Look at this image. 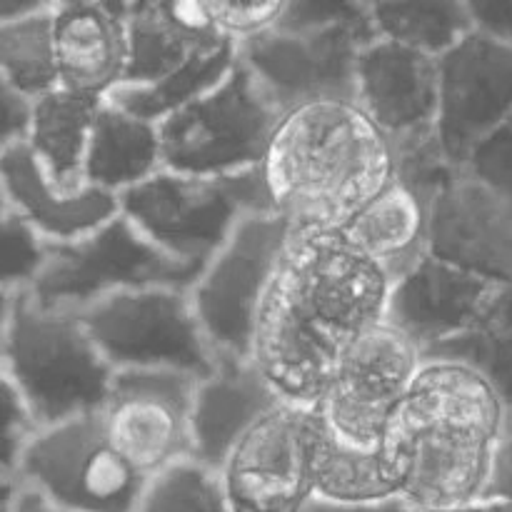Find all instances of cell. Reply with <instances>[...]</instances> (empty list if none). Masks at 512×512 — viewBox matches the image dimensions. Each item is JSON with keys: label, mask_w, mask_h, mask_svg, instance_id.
I'll list each match as a JSON object with an SVG mask.
<instances>
[{"label": "cell", "mask_w": 512, "mask_h": 512, "mask_svg": "<svg viewBox=\"0 0 512 512\" xmlns=\"http://www.w3.org/2000/svg\"><path fill=\"white\" fill-rule=\"evenodd\" d=\"M280 403L285 400L253 360L218 358L193 388L190 438L195 463L218 470L238 440Z\"/></svg>", "instance_id": "d6986e66"}, {"label": "cell", "mask_w": 512, "mask_h": 512, "mask_svg": "<svg viewBox=\"0 0 512 512\" xmlns=\"http://www.w3.org/2000/svg\"><path fill=\"white\" fill-rule=\"evenodd\" d=\"M375 38L443 55L470 33L463 0H365Z\"/></svg>", "instance_id": "83f0119b"}, {"label": "cell", "mask_w": 512, "mask_h": 512, "mask_svg": "<svg viewBox=\"0 0 512 512\" xmlns=\"http://www.w3.org/2000/svg\"><path fill=\"white\" fill-rule=\"evenodd\" d=\"M0 73L33 98L58 85L53 13L0 25Z\"/></svg>", "instance_id": "f1b7e54d"}, {"label": "cell", "mask_w": 512, "mask_h": 512, "mask_svg": "<svg viewBox=\"0 0 512 512\" xmlns=\"http://www.w3.org/2000/svg\"><path fill=\"white\" fill-rule=\"evenodd\" d=\"M45 243L20 215L0 208V288L25 293L38 278L45 260Z\"/></svg>", "instance_id": "1f68e13d"}, {"label": "cell", "mask_w": 512, "mask_h": 512, "mask_svg": "<svg viewBox=\"0 0 512 512\" xmlns=\"http://www.w3.org/2000/svg\"><path fill=\"white\" fill-rule=\"evenodd\" d=\"M53 43L60 88L105 100L125 83V18L108 13L93 0L55 5Z\"/></svg>", "instance_id": "44dd1931"}, {"label": "cell", "mask_w": 512, "mask_h": 512, "mask_svg": "<svg viewBox=\"0 0 512 512\" xmlns=\"http://www.w3.org/2000/svg\"><path fill=\"white\" fill-rule=\"evenodd\" d=\"M260 170L293 230H338L393 178V145L355 100H323L283 113Z\"/></svg>", "instance_id": "3957f363"}, {"label": "cell", "mask_w": 512, "mask_h": 512, "mask_svg": "<svg viewBox=\"0 0 512 512\" xmlns=\"http://www.w3.org/2000/svg\"><path fill=\"white\" fill-rule=\"evenodd\" d=\"M353 100L388 140L435 130L438 58L395 40H368L355 63Z\"/></svg>", "instance_id": "e0dca14e"}, {"label": "cell", "mask_w": 512, "mask_h": 512, "mask_svg": "<svg viewBox=\"0 0 512 512\" xmlns=\"http://www.w3.org/2000/svg\"><path fill=\"white\" fill-rule=\"evenodd\" d=\"M460 168L512 198V115L473 145Z\"/></svg>", "instance_id": "e575fe53"}, {"label": "cell", "mask_w": 512, "mask_h": 512, "mask_svg": "<svg viewBox=\"0 0 512 512\" xmlns=\"http://www.w3.org/2000/svg\"><path fill=\"white\" fill-rule=\"evenodd\" d=\"M163 168L160 125L138 118L113 100H103L85 155V183L120 198Z\"/></svg>", "instance_id": "603a6c76"}, {"label": "cell", "mask_w": 512, "mask_h": 512, "mask_svg": "<svg viewBox=\"0 0 512 512\" xmlns=\"http://www.w3.org/2000/svg\"><path fill=\"white\" fill-rule=\"evenodd\" d=\"M20 483L10 475H0V512H13L15 498H18Z\"/></svg>", "instance_id": "7bdbcfd3"}, {"label": "cell", "mask_w": 512, "mask_h": 512, "mask_svg": "<svg viewBox=\"0 0 512 512\" xmlns=\"http://www.w3.org/2000/svg\"><path fill=\"white\" fill-rule=\"evenodd\" d=\"M195 378L170 370H115L98 410L110 443L148 478L193 460Z\"/></svg>", "instance_id": "4fadbf2b"}, {"label": "cell", "mask_w": 512, "mask_h": 512, "mask_svg": "<svg viewBox=\"0 0 512 512\" xmlns=\"http://www.w3.org/2000/svg\"><path fill=\"white\" fill-rule=\"evenodd\" d=\"M13 512H75V510H68V508H63V505L50 503L48 498L38 495L35 490H28L20 485L18 498H15V505H13Z\"/></svg>", "instance_id": "60d3db41"}, {"label": "cell", "mask_w": 512, "mask_h": 512, "mask_svg": "<svg viewBox=\"0 0 512 512\" xmlns=\"http://www.w3.org/2000/svg\"><path fill=\"white\" fill-rule=\"evenodd\" d=\"M113 370H170L200 380L215 368L188 288L145 285L113 293L80 313Z\"/></svg>", "instance_id": "9c48e42d"}, {"label": "cell", "mask_w": 512, "mask_h": 512, "mask_svg": "<svg viewBox=\"0 0 512 512\" xmlns=\"http://www.w3.org/2000/svg\"><path fill=\"white\" fill-rule=\"evenodd\" d=\"M200 268L170 258L150 243L123 213H115L88 233L48 243L43 268L25 293L40 305L83 313L88 305L145 285L190 288Z\"/></svg>", "instance_id": "52a82bcc"}, {"label": "cell", "mask_w": 512, "mask_h": 512, "mask_svg": "<svg viewBox=\"0 0 512 512\" xmlns=\"http://www.w3.org/2000/svg\"><path fill=\"white\" fill-rule=\"evenodd\" d=\"M93 3H98L100 8L108 10V13H113V15H118V18H128L130 0H93Z\"/></svg>", "instance_id": "f6af8a7d"}, {"label": "cell", "mask_w": 512, "mask_h": 512, "mask_svg": "<svg viewBox=\"0 0 512 512\" xmlns=\"http://www.w3.org/2000/svg\"><path fill=\"white\" fill-rule=\"evenodd\" d=\"M373 40V38H370ZM368 38L353 30L273 28L238 43V58L280 113L323 100H353L355 63Z\"/></svg>", "instance_id": "5bb4252c"}, {"label": "cell", "mask_w": 512, "mask_h": 512, "mask_svg": "<svg viewBox=\"0 0 512 512\" xmlns=\"http://www.w3.org/2000/svg\"><path fill=\"white\" fill-rule=\"evenodd\" d=\"M30 118H33V95L20 90L0 73V155L25 145Z\"/></svg>", "instance_id": "8d00e7d4"}, {"label": "cell", "mask_w": 512, "mask_h": 512, "mask_svg": "<svg viewBox=\"0 0 512 512\" xmlns=\"http://www.w3.org/2000/svg\"><path fill=\"white\" fill-rule=\"evenodd\" d=\"M290 238L293 225L275 210L248 215L190 283V303L218 358H248Z\"/></svg>", "instance_id": "ba28073f"}, {"label": "cell", "mask_w": 512, "mask_h": 512, "mask_svg": "<svg viewBox=\"0 0 512 512\" xmlns=\"http://www.w3.org/2000/svg\"><path fill=\"white\" fill-rule=\"evenodd\" d=\"M60 3H70V0H58V5H60Z\"/></svg>", "instance_id": "c3c4849f"}, {"label": "cell", "mask_w": 512, "mask_h": 512, "mask_svg": "<svg viewBox=\"0 0 512 512\" xmlns=\"http://www.w3.org/2000/svg\"><path fill=\"white\" fill-rule=\"evenodd\" d=\"M300 512H413V508L400 498L378 500V503H340V500L313 495Z\"/></svg>", "instance_id": "f35d334b"}, {"label": "cell", "mask_w": 512, "mask_h": 512, "mask_svg": "<svg viewBox=\"0 0 512 512\" xmlns=\"http://www.w3.org/2000/svg\"><path fill=\"white\" fill-rule=\"evenodd\" d=\"M428 253L490 283H512V198L458 168L428 205Z\"/></svg>", "instance_id": "2e32d148"}, {"label": "cell", "mask_w": 512, "mask_h": 512, "mask_svg": "<svg viewBox=\"0 0 512 512\" xmlns=\"http://www.w3.org/2000/svg\"><path fill=\"white\" fill-rule=\"evenodd\" d=\"M0 208H5V198H3V185H0Z\"/></svg>", "instance_id": "7dc6e473"}, {"label": "cell", "mask_w": 512, "mask_h": 512, "mask_svg": "<svg viewBox=\"0 0 512 512\" xmlns=\"http://www.w3.org/2000/svg\"><path fill=\"white\" fill-rule=\"evenodd\" d=\"M278 28L288 30H353L363 38H375L365 0H285Z\"/></svg>", "instance_id": "d6a6232c"}, {"label": "cell", "mask_w": 512, "mask_h": 512, "mask_svg": "<svg viewBox=\"0 0 512 512\" xmlns=\"http://www.w3.org/2000/svg\"><path fill=\"white\" fill-rule=\"evenodd\" d=\"M423 360V350L393 325L370 328L343 350L315 405L325 428L355 448H383Z\"/></svg>", "instance_id": "8fae6325"}, {"label": "cell", "mask_w": 512, "mask_h": 512, "mask_svg": "<svg viewBox=\"0 0 512 512\" xmlns=\"http://www.w3.org/2000/svg\"><path fill=\"white\" fill-rule=\"evenodd\" d=\"M138 512H233L218 470L183 460L153 475Z\"/></svg>", "instance_id": "f546056e"}, {"label": "cell", "mask_w": 512, "mask_h": 512, "mask_svg": "<svg viewBox=\"0 0 512 512\" xmlns=\"http://www.w3.org/2000/svg\"><path fill=\"white\" fill-rule=\"evenodd\" d=\"M512 115V43L465 33L438 55L435 133L445 155L463 165L473 145Z\"/></svg>", "instance_id": "9a60e30c"}, {"label": "cell", "mask_w": 512, "mask_h": 512, "mask_svg": "<svg viewBox=\"0 0 512 512\" xmlns=\"http://www.w3.org/2000/svg\"><path fill=\"white\" fill-rule=\"evenodd\" d=\"M413 512H512V500H503V498H483L475 500V503L460 505V508H450V510H415Z\"/></svg>", "instance_id": "b9f144b4"}, {"label": "cell", "mask_w": 512, "mask_h": 512, "mask_svg": "<svg viewBox=\"0 0 512 512\" xmlns=\"http://www.w3.org/2000/svg\"><path fill=\"white\" fill-rule=\"evenodd\" d=\"M235 60H238V43H228L218 50H208V53H193L163 78L143 85H120L105 100H113L138 118L153 120L160 125L165 118L183 110L205 90L220 83L235 65Z\"/></svg>", "instance_id": "4316f807"}, {"label": "cell", "mask_w": 512, "mask_h": 512, "mask_svg": "<svg viewBox=\"0 0 512 512\" xmlns=\"http://www.w3.org/2000/svg\"><path fill=\"white\" fill-rule=\"evenodd\" d=\"M280 118L278 105L238 58L220 83L160 123L163 165L198 175L260 168Z\"/></svg>", "instance_id": "8992f818"}, {"label": "cell", "mask_w": 512, "mask_h": 512, "mask_svg": "<svg viewBox=\"0 0 512 512\" xmlns=\"http://www.w3.org/2000/svg\"><path fill=\"white\" fill-rule=\"evenodd\" d=\"M118 208L170 258L203 268L248 215L273 203L260 168L233 175L163 168L120 195Z\"/></svg>", "instance_id": "5b68a950"}, {"label": "cell", "mask_w": 512, "mask_h": 512, "mask_svg": "<svg viewBox=\"0 0 512 512\" xmlns=\"http://www.w3.org/2000/svg\"><path fill=\"white\" fill-rule=\"evenodd\" d=\"M315 408L280 403L238 440L218 468L233 512H300L315 495Z\"/></svg>", "instance_id": "7c38bea8"}, {"label": "cell", "mask_w": 512, "mask_h": 512, "mask_svg": "<svg viewBox=\"0 0 512 512\" xmlns=\"http://www.w3.org/2000/svg\"><path fill=\"white\" fill-rule=\"evenodd\" d=\"M283 3L285 0H208L220 30L235 43L273 28L283 13Z\"/></svg>", "instance_id": "d590c367"}, {"label": "cell", "mask_w": 512, "mask_h": 512, "mask_svg": "<svg viewBox=\"0 0 512 512\" xmlns=\"http://www.w3.org/2000/svg\"><path fill=\"white\" fill-rule=\"evenodd\" d=\"M0 363L38 428L98 413L115 373L80 313L40 305L30 293L15 295Z\"/></svg>", "instance_id": "277c9868"}, {"label": "cell", "mask_w": 512, "mask_h": 512, "mask_svg": "<svg viewBox=\"0 0 512 512\" xmlns=\"http://www.w3.org/2000/svg\"><path fill=\"white\" fill-rule=\"evenodd\" d=\"M0 185L5 208L20 215L45 243L78 238L120 210L115 195L93 185L70 190L55 183L25 145L0 155Z\"/></svg>", "instance_id": "ffe728a7"}, {"label": "cell", "mask_w": 512, "mask_h": 512, "mask_svg": "<svg viewBox=\"0 0 512 512\" xmlns=\"http://www.w3.org/2000/svg\"><path fill=\"white\" fill-rule=\"evenodd\" d=\"M155 0H130V5H128V15L130 13H138V10H145V8H150V5H153Z\"/></svg>", "instance_id": "bcb514c9"}, {"label": "cell", "mask_w": 512, "mask_h": 512, "mask_svg": "<svg viewBox=\"0 0 512 512\" xmlns=\"http://www.w3.org/2000/svg\"><path fill=\"white\" fill-rule=\"evenodd\" d=\"M338 230L393 283L428 255V203L393 175Z\"/></svg>", "instance_id": "7402d4cb"}, {"label": "cell", "mask_w": 512, "mask_h": 512, "mask_svg": "<svg viewBox=\"0 0 512 512\" xmlns=\"http://www.w3.org/2000/svg\"><path fill=\"white\" fill-rule=\"evenodd\" d=\"M425 358L455 360L478 370L512 408V283L498 285L478 318Z\"/></svg>", "instance_id": "484cf974"}, {"label": "cell", "mask_w": 512, "mask_h": 512, "mask_svg": "<svg viewBox=\"0 0 512 512\" xmlns=\"http://www.w3.org/2000/svg\"><path fill=\"white\" fill-rule=\"evenodd\" d=\"M125 33H128V68H125L123 85L153 83L193 55L150 15H128Z\"/></svg>", "instance_id": "4dcf8cb0"}, {"label": "cell", "mask_w": 512, "mask_h": 512, "mask_svg": "<svg viewBox=\"0 0 512 512\" xmlns=\"http://www.w3.org/2000/svg\"><path fill=\"white\" fill-rule=\"evenodd\" d=\"M510 405L463 363L425 358L383 448L400 475V500L450 510L483 500Z\"/></svg>", "instance_id": "7a4b0ae2"}, {"label": "cell", "mask_w": 512, "mask_h": 512, "mask_svg": "<svg viewBox=\"0 0 512 512\" xmlns=\"http://www.w3.org/2000/svg\"><path fill=\"white\" fill-rule=\"evenodd\" d=\"M13 303H15V293H8V290L0 288V350H3L5 333H8V323H10V313H13Z\"/></svg>", "instance_id": "ee69618b"}, {"label": "cell", "mask_w": 512, "mask_h": 512, "mask_svg": "<svg viewBox=\"0 0 512 512\" xmlns=\"http://www.w3.org/2000/svg\"><path fill=\"white\" fill-rule=\"evenodd\" d=\"M498 285L503 283H490L428 253L390 283L385 323L418 345L425 358V353L463 333Z\"/></svg>", "instance_id": "ac0fdd59"}, {"label": "cell", "mask_w": 512, "mask_h": 512, "mask_svg": "<svg viewBox=\"0 0 512 512\" xmlns=\"http://www.w3.org/2000/svg\"><path fill=\"white\" fill-rule=\"evenodd\" d=\"M313 485L318 498L340 503H378L400 498V475L388 450H363L343 443L325 428L320 415L315 428Z\"/></svg>", "instance_id": "d4e9b609"}, {"label": "cell", "mask_w": 512, "mask_h": 512, "mask_svg": "<svg viewBox=\"0 0 512 512\" xmlns=\"http://www.w3.org/2000/svg\"><path fill=\"white\" fill-rule=\"evenodd\" d=\"M35 430H38V423L30 415L5 365L0 363V475H10V478L18 475L20 458Z\"/></svg>", "instance_id": "836d02e7"}, {"label": "cell", "mask_w": 512, "mask_h": 512, "mask_svg": "<svg viewBox=\"0 0 512 512\" xmlns=\"http://www.w3.org/2000/svg\"><path fill=\"white\" fill-rule=\"evenodd\" d=\"M470 30L512 43V0H463Z\"/></svg>", "instance_id": "74e56055"}, {"label": "cell", "mask_w": 512, "mask_h": 512, "mask_svg": "<svg viewBox=\"0 0 512 512\" xmlns=\"http://www.w3.org/2000/svg\"><path fill=\"white\" fill-rule=\"evenodd\" d=\"M15 478L75 512H138L150 483L110 443L98 413L35 430Z\"/></svg>", "instance_id": "30bf717a"}, {"label": "cell", "mask_w": 512, "mask_h": 512, "mask_svg": "<svg viewBox=\"0 0 512 512\" xmlns=\"http://www.w3.org/2000/svg\"><path fill=\"white\" fill-rule=\"evenodd\" d=\"M100 103L103 100L73 93L60 85L33 98V118L25 148L63 188L75 190L85 185V155Z\"/></svg>", "instance_id": "cb8c5ba5"}, {"label": "cell", "mask_w": 512, "mask_h": 512, "mask_svg": "<svg viewBox=\"0 0 512 512\" xmlns=\"http://www.w3.org/2000/svg\"><path fill=\"white\" fill-rule=\"evenodd\" d=\"M390 280L340 230H293L248 358L285 403L315 408L353 340L385 323Z\"/></svg>", "instance_id": "6da1fadb"}, {"label": "cell", "mask_w": 512, "mask_h": 512, "mask_svg": "<svg viewBox=\"0 0 512 512\" xmlns=\"http://www.w3.org/2000/svg\"><path fill=\"white\" fill-rule=\"evenodd\" d=\"M58 0H0V25L53 13Z\"/></svg>", "instance_id": "ab89813d"}]
</instances>
